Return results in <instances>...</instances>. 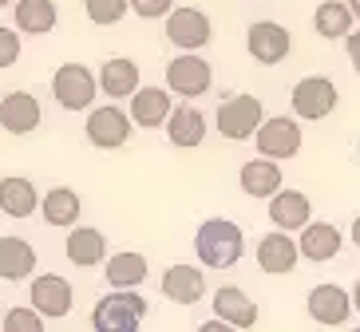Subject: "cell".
<instances>
[{"label":"cell","mask_w":360,"mask_h":332,"mask_svg":"<svg viewBox=\"0 0 360 332\" xmlns=\"http://www.w3.org/2000/svg\"><path fill=\"white\" fill-rule=\"evenodd\" d=\"M194 253L206 269H233L245 253V237L230 218H210L194 234Z\"/></svg>","instance_id":"1"},{"label":"cell","mask_w":360,"mask_h":332,"mask_svg":"<svg viewBox=\"0 0 360 332\" xmlns=\"http://www.w3.org/2000/svg\"><path fill=\"white\" fill-rule=\"evenodd\" d=\"M147 317V300L135 289H111L96 300L91 309V328L96 332H135Z\"/></svg>","instance_id":"2"},{"label":"cell","mask_w":360,"mask_h":332,"mask_svg":"<svg viewBox=\"0 0 360 332\" xmlns=\"http://www.w3.org/2000/svg\"><path fill=\"white\" fill-rule=\"evenodd\" d=\"M218 135L230 142H245V139H254V131L262 127V119H265V107H262V99L257 95H245V91H238V95H226L222 103H218Z\"/></svg>","instance_id":"3"},{"label":"cell","mask_w":360,"mask_h":332,"mask_svg":"<svg viewBox=\"0 0 360 332\" xmlns=\"http://www.w3.org/2000/svg\"><path fill=\"white\" fill-rule=\"evenodd\" d=\"M337 84L328 79V75H305V79H297L293 95H289V103H293V115L305 119V123H321V119H328L333 111H337Z\"/></svg>","instance_id":"4"},{"label":"cell","mask_w":360,"mask_h":332,"mask_svg":"<svg viewBox=\"0 0 360 332\" xmlns=\"http://www.w3.org/2000/svg\"><path fill=\"white\" fill-rule=\"evenodd\" d=\"M131 131H135V123H131V115L123 107H115V103H107V107H87V123H84V135L91 147L99 150H119L131 142Z\"/></svg>","instance_id":"5"},{"label":"cell","mask_w":360,"mask_h":332,"mask_svg":"<svg viewBox=\"0 0 360 332\" xmlns=\"http://www.w3.org/2000/svg\"><path fill=\"white\" fill-rule=\"evenodd\" d=\"M254 142H257V154H265V159H297L301 154V142H305V135H301V123L289 115H274V119H262V127L254 131Z\"/></svg>","instance_id":"6"},{"label":"cell","mask_w":360,"mask_h":332,"mask_svg":"<svg viewBox=\"0 0 360 332\" xmlns=\"http://www.w3.org/2000/svg\"><path fill=\"white\" fill-rule=\"evenodd\" d=\"M52 95L64 111H87L96 103V75L84 64H64L52 75Z\"/></svg>","instance_id":"7"},{"label":"cell","mask_w":360,"mask_h":332,"mask_svg":"<svg viewBox=\"0 0 360 332\" xmlns=\"http://www.w3.org/2000/svg\"><path fill=\"white\" fill-rule=\"evenodd\" d=\"M210 84H214L210 64H206L202 55H194V52H182V55H174V60L167 64V87H170V95L198 99V95H206V91H210Z\"/></svg>","instance_id":"8"},{"label":"cell","mask_w":360,"mask_h":332,"mask_svg":"<svg viewBox=\"0 0 360 332\" xmlns=\"http://www.w3.org/2000/svg\"><path fill=\"white\" fill-rule=\"evenodd\" d=\"M214 36L210 16L202 8H170L167 12V40L179 48V52H198L206 48Z\"/></svg>","instance_id":"9"},{"label":"cell","mask_w":360,"mask_h":332,"mask_svg":"<svg viewBox=\"0 0 360 332\" xmlns=\"http://www.w3.org/2000/svg\"><path fill=\"white\" fill-rule=\"evenodd\" d=\"M245 48H250V55H254L257 64L274 67L289 55L293 40H289V28H281L277 20H257L254 28L245 32Z\"/></svg>","instance_id":"10"},{"label":"cell","mask_w":360,"mask_h":332,"mask_svg":"<svg viewBox=\"0 0 360 332\" xmlns=\"http://www.w3.org/2000/svg\"><path fill=\"white\" fill-rule=\"evenodd\" d=\"M40 119H44V111L32 91H8L0 99V127L8 135H32L40 127Z\"/></svg>","instance_id":"11"},{"label":"cell","mask_w":360,"mask_h":332,"mask_svg":"<svg viewBox=\"0 0 360 332\" xmlns=\"http://www.w3.org/2000/svg\"><path fill=\"white\" fill-rule=\"evenodd\" d=\"M127 99H131L127 115H131L135 127H162L170 107H174V103H170V87H143L139 84Z\"/></svg>","instance_id":"12"},{"label":"cell","mask_w":360,"mask_h":332,"mask_svg":"<svg viewBox=\"0 0 360 332\" xmlns=\"http://www.w3.org/2000/svg\"><path fill=\"white\" fill-rule=\"evenodd\" d=\"M349 312H352V297L340 285H317L309 293V317L325 328H340L349 324Z\"/></svg>","instance_id":"13"},{"label":"cell","mask_w":360,"mask_h":332,"mask_svg":"<svg viewBox=\"0 0 360 332\" xmlns=\"http://www.w3.org/2000/svg\"><path fill=\"white\" fill-rule=\"evenodd\" d=\"M297 249H301V258L309 261H333L345 246V234H340L333 222H305L297 230Z\"/></svg>","instance_id":"14"},{"label":"cell","mask_w":360,"mask_h":332,"mask_svg":"<svg viewBox=\"0 0 360 332\" xmlns=\"http://www.w3.org/2000/svg\"><path fill=\"white\" fill-rule=\"evenodd\" d=\"M72 300H75V293L60 273H44V277L32 281V309L40 317H52V321L56 317H68L72 312Z\"/></svg>","instance_id":"15"},{"label":"cell","mask_w":360,"mask_h":332,"mask_svg":"<svg viewBox=\"0 0 360 332\" xmlns=\"http://www.w3.org/2000/svg\"><path fill=\"white\" fill-rule=\"evenodd\" d=\"M297 261H301V249H297V241L285 230H274V234H265L262 241H257V265H262L265 273H274V277L293 273Z\"/></svg>","instance_id":"16"},{"label":"cell","mask_w":360,"mask_h":332,"mask_svg":"<svg viewBox=\"0 0 360 332\" xmlns=\"http://www.w3.org/2000/svg\"><path fill=\"white\" fill-rule=\"evenodd\" d=\"M162 127H167V139L182 150L202 147V139H206V115H202L198 107H191V99H186L182 107H170Z\"/></svg>","instance_id":"17"},{"label":"cell","mask_w":360,"mask_h":332,"mask_svg":"<svg viewBox=\"0 0 360 332\" xmlns=\"http://www.w3.org/2000/svg\"><path fill=\"white\" fill-rule=\"evenodd\" d=\"M309 218H313V206H309V198L301 190H277V194H269V222H274L277 230L297 234Z\"/></svg>","instance_id":"18"},{"label":"cell","mask_w":360,"mask_h":332,"mask_svg":"<svg viewBox=\"0 0 360 332\" xmlns=\"http://www.w3.org/2000/svg\"><path fill=\"white\" fill-rule=\"evenodd\" d=\"M162 297L174 305H198L206 297V277L194 265H170L162 273Z\"/></svg>","instance_id":"19"},{"label":"cell","mask_w":360,"mask_h":332,"mask_svg":"<svg viewBox=\"0 0 360 332\" xmlns=\"http://www.w3.org/2000/svg\"><path fill=\"white\" fill-rule=\"evenodd\" d=\"M214 312H218V321H226L230 328H254L257 324V305L245 297L238 285H226V289L214 293Z\"/></svg>","instance_id":"20"},{"label":"cell","mask_w":360,"mask_h":332,"mask_svg":"<svg viewBox=\"0 0 360 332\" xmlns=\"http://www.w3.org/2000/svg\"><path fill=\"white\" fill-rule=\"evenodd\" d=\"M68 261L79 269H91L107 258V237L99 234L96 225H75L72 234H68V246H64Z\"/></svg>","instance_id":"21"},{"label":"cell","mask_w":360,"mask_h":332,"mask_svg":"<svg viewBox=\"0 0 360 332\" xmlns=\"http://www.w3.org/2000/svg\"><path fill=\"white\" fill-rule=\"evenodd\" d=\"M147 273H150L147 258L135 253V249H123L115 258H107V265H103V277L111 289H139L147 281Z\"/></svg>","instance_id":"22"},{"label":"cell","mask_w":360,"mask_h":332,"mask_svg":"<svg viewBox=\"0 0 360 332\" xmlns=\"http://www.w3.org/2000/svg\"><path fill=\"white\" fill-rule=\"evenodd\" d=\"M0 210L8 218H32V210H40V194L32 178H20V174L0 178Z\"/></svg>","instance_id":"23"},{"label":"cell","mask_w":360,"mask_h":332,"mask_svg":"<svg viewBox=\"0 0 360 332\" xmlns=\"http://www.w3.org/2000/svg\"><path fill=\"white\" fill-rule=\"evenodd\" d=\"M139 87V64L127 55H111L103 67H99V91L107 99H127Z\"/></svg>","instance_id":"24"},{"label":"cell","mask_w":360,"mask_h":332,"mask_svg":"<svg viewBox=\"0 0 360 332\" xmlns=\"http://www.w3.org/2000/svg\"><path fill=\"white\" fill-rule=\"evenodd\" d=\"M32 269H36V249L24 237H16V234L0 237V277L24 281V277H32Z\"/></svg>","instance_id":"25"},{"label":"cell","mask_w":360,"mask_h":332,"mask_svg":"<svg viewBox=\"0 0 360 332\" xmlns=\"http://www.w3.org/2000/svg\"><path fill=\"white\" fill-rule=\"evenodd\" d=\"M238 182L250 198H269L281 190V166H277V159H254L238 171Z\"/></svg>","instance_id":"26"},{"label":"cell","mask_w":360,"mask_h":332,"mask_svg":"<svg viewBox=\"0 0 360 332\" xmlns=\"http://www.w3.org/2000/svg\"><path fill=\"white\" fill-rule=\"evenodd\" d=\"M16 28L28 36H44L52 32L56 20H60V8H56V0H16Z\"/></svg>","instance_id":"27"},{"label":"cell","mask_w":360,"mask_h":332,"mask_svg":"<svg viewBox=\"0 0 360 332\" xmlns=\"http://www.w3.org/2000/svg\"><path fill=\"white\" fill-rule=\"evenodd\" d=\"M40 210H44V222L48 225H75L84 202H79V194L72 186H56V190H48L40 198Z\"/></svg>","instance_id":"28"},{"label":"cell","mask_w":360,"mask_h":332,"mask_svg":"<svg viewBox=\"0 0 360 332\" xmlns=\"http://www.w3.org/2000/svg\"><path fill=\"white\" fill-rule=\"evenodd\" d=\"M352 8L345 0H325L317 12H313V32L325 36V40H345V32L352 28Z\"/></svg>","instance_id":"29"},{"label":"cell","mask_w":360,"mask_h":332,"mask_svg":"<svg viewBox=\"0 0 360 332\" xmlns=\"http://www.w3.org/2000/svg\"><path fill=\"white\" fill-rule=\"evenodd\" d=\"M87 8V20L99 24V28H111V24H119L123 16H127L131 0H84Z\"/></svg>","instance_id":"30"},{"label":"cell","mask_w":360,"mask_h":332,"mask_svg":"<svg viewBox=\"0 0 360 332\" xmlns=\"http://www.w3.org/2000/svg\"><path fill=\"white\" fill-rule=\"evenodd\" d=\"M0 328L4 332H40L44 317L36 309H8L4 317H0Z\"/></svg>","instance_id":"31"},{"label":"cell","mask_w":360,"mask_h":332,"mask_svg":"<svg viewBox=\"0 0 360 332\" xmlns=\"http://www.w3.org/2000/svg\"><path fill=\"white\" fill-rule=\"evenodd\" d=\"M20 60V36L12 32V28H0V72L12 67Z\"/></svg>","instance_id":"32"},{"label":"cell","mask_w":360,"mask_h":332,"mask_svg":"<svg viewBox=\"0 0 360 332\" xmlns=\"http://www.w3.org/2000/svg\"><path fill=\"white\" fill-rule=\"evenodd\" d=\"M170 8H174V0H131V12L143 16V20H159Z\"/></svg>","instance_id":"33"},{"label":"cell","mask_w":360,"mask_h":332,"mask_svg":"<svg viewBox=\"0 0 360 332\" xmlns=\"http://www.w3.org/2000/svg\"><path fill=\"white\" fill-rule=\"evenodd\" d=\"M345 48H349V60L360 75V32H345Z\"/></svg>","instance_id":"34"},{"label":"cell","mask_w":360,"mask_h":332,"mask_svg":"<svg viewBox=\"0 0 360 332\" xmlns=\"http://www.w3.org/2000/svg\"><path fill=\"white\" fill-rule=\"evenodd\" d=\"M349 237H352V246H356V249H360V214H356V218H352V230H349Z\"/></svg>","instance_id":"35"},{"label":"cell","mask_w":360,"mask_h":332,"mask_svg":"<svg viewBox=\"0 0 360 332\" xmlns=\"http://www.w3.org/2000/svg\"><path fill=\"white\" fill-rule=\"evenodd\" d=\"M352 312H360V281L352 285Z\"/></svg>","instance_id":"36"},{"label":"cell","mask_w":360,"mask_h":332,"mask_svg":"<svg viewBox=\"0 0 360 332\" xmlns=\"http://www.w3.org/2000/svg\"><path fill=\"white\" fill-rule=\"evenodd\" d=\"M349 8H352V16L360 20V0H349Z\"/></svg>","instance_id":"37"},{"label":"cell","mask_w":360,"mask_h":332,"mask_svg":"<svg viewBox=\"0 0 360 332\" xmlns=\"http://www.w3.org/2000/svg\"><path fill=\"white\" fill-rule=\"evenodd\" d=\"M4 4H8V0H0V8H4Z\"/></svg>","instance_id":"38"},{"label":"cell","mask_w":360,"mask_h":332,"mask_svg":"<svg viewBox=\"0 0 360 332\" xmlns=\"http://www.w3.org/2000/svg\"><path fill=\"white\" fill-rule=\"evenodd\" d=\"M356 154H360V147H356Z\"/></svg>","instance_id":"39"}]
</instances>
